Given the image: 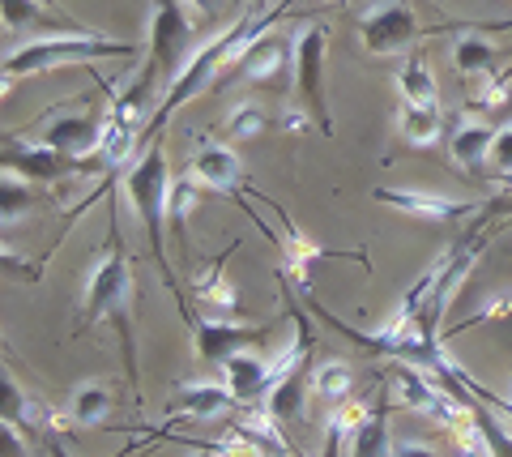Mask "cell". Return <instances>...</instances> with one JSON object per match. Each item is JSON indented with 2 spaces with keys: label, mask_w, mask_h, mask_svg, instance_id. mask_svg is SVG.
Returning a JSON list of instances; mask_svg holds the SVG:
<instances>
[{
  "label": "cell",
  "mask_w": 512,
  "mask_h": 457,
  "mask_svg": "<svg viewBox=\"0 0 512 457\" xmlns=\"http://www.w3.org/2000/svg\"><path fill=\"white\" fill-rule=\"evenodd\" d=\"M282 9H286V5L261 13V9L248 5L235 22H227V30H222V35H214L205 47H197V52L188 56V65L180 69V77H175V82L167 86V99H163V107H158V116H154V124H150V137H163V124H167L175 112H180L188 99H197L205 86H214L218 77H222V69H231L235 56L244 52L248 43H256L261 35H269V30H274V22L282 18Z\"/></svg>",
  "instance_id": "1"
},
{
  "label": "cell",
  "mask_w": 512,
  "mask_h": 457,
  "mask_svg": "<svg viewBox=\"0 0 512 457\" xmlns=\"http://www.w3.org/2000/svg\"><path fill=\"white\" fill-rule=\"evenodd\" d=\"M124 193L128 201H133V210L141 218V227H146V240H150V252H154V261H158V274H163L167 282V291L175 295V304H180L184 312V321L188 325H197L201 317L188 308V299L180 291V282H175V270H171V261H167V201H171V171H167V150H163V141H150L146 154L124 171Z\"/></svg>",
  "instance_id": "2"
},
{
  "label": "cell",
  "mask_w": 512,
  "mask_h": 457,
  "mask_svg": "<svg viewBox=\"0 0 512 457\" xmlns=\"http://www.w3.org/2000/svg\"><path fill=\"white\" fill-rule=\"evenodd\" d=\"M107 252L94 261L90 282H86V299H82V321L77 329H94L103 317L120 325V338H124V359H128V385L137 393V351H133V265H128V252L120 244V231L111 223L107 235Z\"/></svg>",
  "instance_id": "3"
},
{
  "label": "cell",
  "mask_w": 512,
  "mask_h": 457,
  "mask_svg": "<svg viewBox=\"0 0 512 457\" xmlns=\"http://www.w3.org/2000/svg\"><path fill=\"white\" fill-rule=\"evenodd\" d=\"M141 52L137 43H120L107 39L99 30H60L35 43H22L18 52L5 56V86H13V77H30V73H47L60 65H90V60H133Z\"/></svg>",
  "instance_id": "4"
},
{
  "label": "cell",
  "mask_w": 512,
  "mask_h": 457,
  "mask_svg": "<svg viewBox=\"0 0 512 457\" xmlns=\"http://www.w3.org/2000/svg\"><path fill=\"white\" fill-rule=\"evenodd\" d=\"M192 43H197V26H192L184 0H154V18H150V69L163 77L167 86L188 65Z\"/></svg>",
  "instance_id": "5"
},
{
  "label": "cell",
  "mask_w": 512,
  "mask_h": 457,
  "mask_svg": "<svg viewBox=\"0 0 512 457\" xmlns=\"http://www.w3.org/2000/svg\"><path fill=\"white\" fill-rule=\"evenodd\" d=\"M291 77H295V52H291V43H286V35H261L256 43H248L244 52L235 56V65L231 73L222 77L218 86H227V82H252V86H261V90H286L291 86Z\"/></svg>",
  "instance_id": "6"
},
{
  "label": "cell",
  "mask_w": 512,
  "mask_h": 457,
  "mask_svg": "<svg viewBox=\"0 0 512 457\" xmlns=\"http://www.w3.org/2000/svg\"><path fill=\"white\" fill-rule=\"evenodd\" d=\"M325 60H329V26H308L295 43V86L303 107L316 120V129H325V137H333V116L325 103Z\"/></svg>",
  "instance_id": "7"
},
{
  "label": "cell",
  "mask_w": 512,
  "mask_h": 457,
  "mask_svg": "<svg viewBox=\"0 0 512 457\" xmlns=\"http://www.w3.org/2000/svg\"><path fill=\"white\" fill-rule=\"evenodd\" d=\"M423 39V22L414 18V9L406 0H393V5H380L372 9L367 18L359 22V43L367 47L372 56H393V52H406Z\"/></svg>",
  "instance_id": "8"
},
{
  "label": "cell",
  "mask_w": 512,
  "mask_h": 457,
  "mask_svg": "<svg viewBox=\"0 0 512 457\" xmlns=\"http://www.w3.org/2000/svg\"><path fill=\"white\" fill-rule=\"evenodd\" d=\"M5 171H18L22 180H39V184H56L69 180L77 171H86V159H69L52 146H26V141H5Z\"/></svg>",
  "instance_id": "9"
},
{
  "label": "cell",
  "mask_w": 512,
  "mask_h": 457,
  "mask_svg": "<svg viewBox=\"0 0 512 457\" xmlns=\"http://www.w3.org/2000/svg\"><path fill=\"white\" fill-rule=\"evenodd\" d=\"M384 206L414 214V218H427V223H466L470 206L466 201H453V197H440V193H423V188H376L372 193Z\"/></svg>",
  "instance_id": "10"
},
{
  "label": "cell",
  "mask_w": 512,
  "mask_h": 457,
  "mask_svg": "<svg viewBox=\"0 0 512 457\" xmlns=\"http://www.w3.org/2000/svg\"><path fill=\"white\" fill-rule=\"evenodd\" d=\"M274 325H235V321H197L192 325V334H197V355L205 359V364H218L222 368V359H231L235 351H248V342H261L265 334Z\"/></svg>",
  "instance_id": "11"
},
{
  "label": "cell",
  "mask_w": 512,
  "mask_h": 457,
  "mask_svg": "<svg viewBox=\"0 0 512 457\" xmlns=\"http://www.w3.org/2000/svg\"><path fill=\"white\" fill-rule=\"evenodd\" d=\"M103 124L99 116H56L52 124H47L43 133V146H52L60 154H69V159H94L99 163V141H103Z\"/></svg>",
  "instance_id": "12"
},
{
  "label": "cell",
  "mask_w": 512,
  "mask_h": 457,
  "mask_svg": "<svg viewBox=\"0 0 512 457\" xmlns=\"http://www.w3.org/2000/svg\"><path fill=\"white\" fill-rule=\"evenodd\" d=\"M192 176L214 193H239V180H244V167H239V154L222 141H197V154H192Z\"/></svg>",
  "instance_id": "13"
},
{
  "label": "cell",
  "mask_w": 512,
  "mask_h": 457,
  "mask_svg": "<svg viewBox=\"0 0 512 457\" xmlns=\"http://www.w3.org/2000/svg\"><path fill=\"white\" fill-rule=\"evenodd\" d=\"M389 385L380 389V398L367 406V415L359 419V428L350 432L346 440V453L350 457H393V445H389Z\"/></svg>",
  "instance_id": "14"
},
{
  "label": "cell",
  "mask_w": 512,
  "mask_h": 457,
  "mask_svg": "<svg viewBox=\"0 0 512 457\" xmlns=\"http://www.w3.org/2000/svg\"><path fill=\"white\" fill-rule=\"evenodd\" d=\"M239 398L227 385H180L175 398L167 406V415H180V419H214V415H227L235 411Z\"/></svg>",
  "instance_id": "15"
},
{
  "label": "cell",
  "mask_w": 512,
  "mask_h": 457,
  "mask_svg": "<svg viewBox=\"0 0 512 457\" xmlns=\"http://www.w3.org/2000/svg\"><path fill=\"white\" fill-rule=\"evenodd\" d=\"M222 376H227V389L239 398V406H252L261 393H269V359L252 351H235L231 359H222Z\"/></svg>",
  "instance_id": "16"
},
{
  "label": "cell",
  "mask_w": 512,
  "mask_h": 457,
  "mask_svg": "<svg viewBox=\"0 0 512 457\" xmlns=\"http://www.w3.org/2000/svg\"><path fill=\"white\" fill-rule=\"evenodd\" d=\"M231 252H235V244L222 252V257H214L210 265H201V270L192 274V291H197V299H201V304H210V308H218L227 321L239 312V295H235L231 278H227V257H231Z\"/></svg>",
  "instance_id": "17"
},
{
  "label": "cell",
  "mask_w": 512,
  "mask_h": 457,
  "mask_svg": "<svg viewBox=\"0 0 512 457\" xmlns=\"http://www.w3.org/2000/svg\"><path fill=\"white\" fill-rule=\"evenodd\" d=\"M491 146H495V129L483 120H461L453 137H448V150L466 171H483L491 163Z\"/></svg>",
  "instance_id": "18"
},
{
  "label": "cell",
  "mask_w": 512,
  "mask_h": 457,
  "mask_svg": "<svg viewBox=\"0 0 512 457\" xmlns=\"http://www.w3.org/2000/svg\"><path fill=\"white\" fill-rule=\"evenodd\" d=\"M269 206H274V201H269ZM274 214H278V223H282V240H278V248H282V257H286V265H291V274L303 282V287H308V278H312V265L320 261V257H329L325 248L320 244H312V240H303V235L291 227V218L282 214V206H274Z\"/></svg>",
  "instance_id": "19"
},
{
  "label": "cell",
  "mask_w": 512,
  "mask_h": 457,
  "mask_svg": "<svg viewBox=\"0 0 512 457\" xmlns=\"http://www.w3.org/2000/svg\"><path fill=\"white\" fill-rule=\"evenodd\" d=\"M0 393H5V423L9 428H18V432H35V428H43V423H52L56 428V419L43 411V406L30 398V393L13 381V376H5L0 381Z\"/></svg>",
  "instance_id": "20"
},
{
  "label": "cell",
  "mask_w": 512,
  "mask_h": 457,
  "mask_svg": "<svg viewBox=\"0 0 512 457\" xmlns=\"http://www.w3.org/2000/svg\"><path fill=\"white\" fill-rule=\"evenodd\" d=\"M0 13H5V26L9 30H35V26H60V30H82L77 22L60 18L56 9H47L43 0H0Z\"/></svg>",
  "instance_id": "21"
},
{
  "label": "cell",
  "mask_w": 512,
  "mask_h": 457,
  "mask_svg": "<svg viewBox=\"0 0 512 457\" xmlns=\"http://www.w3.org/2000/svg\"><path fill=\"white\" fill-rule=\"evenodd\" d=\"M397 129L410 146H436L440 141V107H423V103H410L402 99L397 107Z\"/></svg>",
  "instance_id": "22"
},
{
  "label": "cell",
  "mask_w": 512,
  "mask_h": 457,
  "mask_svg": "<svg viewBox=\"0 0 512 457\" xmlns=\"http://www.w3.org/2000/svg\"><path fill=\"white\" fill-rule=\"evenodd\" d=\"M350 389H355V372L342 359H325V364L312 368V393L325 406H342L350 402Z\"/></svg>",
  "instance_id": "23"
},
{
  "label": "cell",
  "mask_w": 512,
  "mask_h": 457,
  "mask_svg": "<svg viewBox=\"0 0 512 457\" xmlns=\"http://www.w3.org/2000/svg\"><path fill=\"white\" fill-rule=\"evenodd\" d=\"M111 411H116V393L107 385H82L69 402V419L82 423V428H99V423H107Z\"/></svg>",
  "instance_id": "24"
},
{
  "label": "cell",
  "mask_w": 512,
  "mask_h": 457,
  "mask_svg": "<svg viewBox=\"0 0 512 457\" xmlns=\"http://www.w3.org/2000/svg\"><path fill=\"white\" fill-rule=\"evenodd\" d=\"M397 90H402V99L410 103H423V107H440V86L431 69L423 65V56H410L402 69H397Z\"/></svg>",
  "instance_id": "25"
},
{
  "label": "cell",
  "mask_w": 512,
  "mask_h": 457,
  "mask_svg": "<svg viewBox=\"0 0 512 457\" xmlns=\"http://www.w3.org/2000/svg\"><path fill=\"white\" fill-rule=\"evenodd\" d=\"M504 60V52L495 43H487L483 35H461L457 47H453V65L466 73V77H478V73H491L495 65Z\"/></svg>",
  "instance_id": "26"
},
{
  "label": "cell",
  "mask_w": 512,
  "mask_h": 457,
  "mask_svg": "<svg viewBox=\"0 0 512 457\" xmlns=\"http://www.w3.org/2000/svg\"><path fill=\"white\" fill-rule=\"evenodd\" d=\"M197 176H184V180H171V201H167V227H171V235H188V214H192V206H197ZM188 244V240H184Z\"/></svg>",
  "instance_id": "27"
},
{
  "label": "cell",
  "mask_w": 512,
  "mask_h": 457,
  "mask_svg": "<svg viewBox=\"0 0 512 457\" xmlns=\"http://www.w3.org/2000/svg\"><path fill=\"white\" fill-rule=\"evenodd\" d=\"M35 206V193H30V184L18 176V171H5V180H0V218H5V227H13L18 218Z\"/></svg>",
  "instance_id": "28"
},
{
  "label": "cell",
  "mask_w": 512,
  "mask_h": 457,
  "mask_svg": "<svg viewBox=\"0 0 512 457\" xmlns=\"http://www.w3.org/2000/svg\"><path fill=\"white\" fill-rule=\"evenodd\" d=\"M269 129V120H265V112L256 103H239L235 112L227 116V137L231 141H252V137H261Z\"/></svg>",
  "instance_id": "29"
},
{
  "label": "cell",
  "mask_w": 512,
  "mask_h": 457,
  "mask_svg": "<svg viewBox=\"0 0 512 457\" xmlns=\"http://www.w3.org/2000/svg\"><path fill=\"white\" fill-rule=\"evenodd\" d=\"M487 167H491L500 180L512 176V124L495 129V146H491V163H487Z\"/></svg>",
  "instance_id": "30"
},
{
  "label": "cell",
  "mask_w": 512,
  "mask_h": 457,
  "mask_svg": "<svg viewBox=\"0 0 512 457\" xmlns=\"http://www.w3.org/2000/svg\"><path fill=\"white\" fill-rule=\"evenodd\" d=\"M508 77H512V69L500 77V82H487L483 94H478V107H504V99H508Z\"/></svg>",
  "instance_id": "31"
},
{
  "label": "cell",
  "mask_w": 512,
  "mask_h": 457,
  "mask_svg": "<svg viewBox=\"0 0 512 457\" xmlns=\"http://www.w3.org/2000/svg\"><path fill=\"white\" fill-rule=\"evenodd\" d=\"M227 5H252V0H188V9H197L205 22L222 18V9H227Z\"/></svg>",
  "instance_id": "32"
},
{
  "label": "cell",
  "mask_w": 512,
  "mask_h": 457,
  "mask_svg": "<svg viewBox=\"0 0 512 457\" xmlns=\"http://www.w3.org/2000/svg\"><path fill=\"white\" fill-rule=\"evenodd\" d=\"M278 124H282L286 133H303V129H308V124H316V120H312L308 107L299 103V107H291V112H282V116H278Z\"/></svg>",
  "instance_id": "33"
},
{
  "label": "cell",
  "mask_w": 512,
  "mask_h": 457,
  "mask_svg": "<svg viewBox=\"0 0 512 457\" xmlns=\"http://www.w3.org/2000/svg\"><path fill=\"white\" fill-rule=\"evenodd\" d=\"M393 457H440L436 449H427V445H419V440H397L393 445Z\"/></svg>",
  "instance_id": "34"
},
{
  "label": "cell",
  "mask_w": 512,
  "mask_h": 457,
  "mask_svg": "<svg viewBox=\"0 0 512 457\" xmlns=\"http://www.w3.org/2000/svg\"><path fill=\"white\" fill-rule=\"evenodd\" d=\"M5 457H26V445H22L18 428H9V423H5Z\"/></svg>",
  "instance_id": "35"
},
{
  "label": "cell",
  "mask_w": 512,
  "mask_h": 457,
  "mask_svg": "<svg viewBox=\"0 0 512 457\" xmlns=\"http://www.w3.org/2000/svg\"><path fill=\"white\" fill-rule=\"evenodd\" d=\"M47 457H73V453H69V449H64V445H60V440H47Z\"/></svg>",
  "instance_id": "36"
},
{
  "label": "cell",
  "mask_w": 512,
  "mask_h": 457,
  "mask_svg": "<svg viewBox=\"0 0 512 457\" xmlns=\"http://www.w3.org/2000/svg\"><path fill=\"white\" fill-rule=\"evenodd\" d=\"M222 453V445H201V440H197V453H192V457H218Z\"/></svg>",
  "instance_id": "37"
},
{
  "label": "cell",
  "mask_w": 512,
  "mask_h": 457,
  "mask_svg": "<svg viewBox=\"0 0 512 457\" xmlns=\"http://www.w3.org/2000/svg\"><path fill=\"white\" fill-rule=\"evenodd\" d=\"M495 406H500V411L512 419V398H495Z\"/></svg>",
  "instance_id": "38"
}]
</instances>
